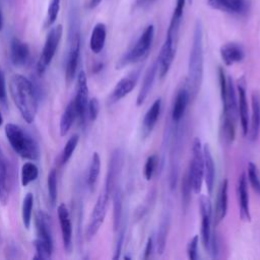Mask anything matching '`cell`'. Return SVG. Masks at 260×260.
<instances>
[{"label":"cell","mask_w":260,"mask_h":260,"mask_svg":"<svg viewBox=\"0 0 260 260\" xmlns=\"http://www.w3.org/2000/svg\"><path fill=\"white\" fill-rule=\"evenodd\" d=\"M110 198V194L104 189L103 192L99 195L96 202L93 206L89 222L86 228V238L90 240L95 236V234L99 232L100 228L102 226L106 213H107V207H108V201Z\"/></svg>","instance_id":"7"},{"label":"cell","mask_w":260,"mask_h":260,"mask_svg":"<svg viewBox=\"0 0 260 260\" xmlns=\"http://www.w3.org/2000/svg\"><path fill=\"white\" fill-rule=\"evenodd\" d=\"M11 188V170L9 161L0 147V201L5 205L8 201Z\"/></svg>","instance_id":"16"},{"label":"cell","mask_w":260,"mask_h":260,"mask_svg":"<svg viewBox=\"0 0 260 260\" xmlns=\"http://www.w3.org/2000/svg\"><path fill=\"white\" fill-rule=\"evenodd\" d=\"M181 129L177 128V131L174 132L173 142H172V150H171V164H170V182L171 188L176 186V182L179 175V167H180V153H181Z\"/></svg>","instance_id":"17"},{"label":"cell","mask_w":260,"mask_h":260,"mask_svg":"<svg viewBox=\"0 0 260 260\" xmlns=\"http://www.w3.org/2000/svg\"><path fill=\"white\" fill-rule=\"evenodd\" d=\"M150 1H151V0H150Z\"/></svg>","instance_id":"50"},{"label":"cell","mask_w":260,"mask_h":260,"mask_svg":"<svg viewBox=\"0 0 260 260\" xmlns=\"http://www.w3.org/2000/svg\"><path fill=\"white\" fill-rule=\"evenodd\" d=\"M192 159L188 169V174L190 177L192 190L195 193H199L202 187V182L204 179V162H203V148L201 147V142L199 138H195L192 147Z\"/></svg>","instance_id":"6"},{"label":"cell","mask_w":260,"mask_h":260,"mask_svg":"<svg viewBox=\"0 0 260 260\" xmlns=\"http://www.w3.org/2000/svg\"><path fill=\"white\" fill-rule=\"evenodd\" d=\"M32 207H34V195L32 193L28 192L24 196L22 201V206H21V218L25 229H29L30 226Z\"/></svg>","instance_id":"35"},{"label":"cell","mask_w":260,"mask_h":260,"mask_svg":"<svg viewBox=\"0 0 260 260\" xmlns=\"http://www.w3.org/2000/svg\"><path fill=\"white\" fill-rule=\"evenodd\" d=\"M191 190H192V185H191L190 177L187 171L183 176V181H182V204H183L184 210L188 208V205L190 203Z\"/></svg>","instance_id":"38"},{"label":"cell","mask_w":260,"mask_h":260,"mask_svg":"<svg viewBox=\"0 0 260 260\" xmlns=\"http://www.w3.org/2000/svg\"><path fill=\"white\" fill-rule=\"evenodd\" d=\"M152 248H153V240L150 237V238H148V240L146 242V246H145V250H144V256H143L144 259H147L150 256Z\"/></svg>","instance_id":"46"},{"label":"cell","mask_w":260,"mask_h":260,"mask_svg":"<svg viewBox=\"0 0 260 260\" xmlns=\"http://www.w3.org/2000/svg\"><path fill=\"white\" fill-rule=\"evenodd\" d=\"M203 148V162H204V180L207 187L208 194H211L214 187L215 180V166L209 145L204 144Z\"/></svg>","instance_id":"22"},{"label":"cell","mask_w":260,"mask_h":260,"mask_svg":"<svg viewBox=\"0 0 260 260\" xmlns=\"http://www.w3.org/2000/svg\"><path fill=\"white\" fill-rule=\"evenodd\" d=\"M3 28V13H2V8H1V0H0V30Z\"/></svg>","instance_id":"48"},{"label":"cell","mask_w":260,"mask_h":260,"mask_svg":"<svg viewBox=\"0 0 260 260\" xmlns=\"http://www.w3.org/2000/svg\"><path fill=\"white\" fill-rule=\"evenodd\" d=\"M113 228L114 232L120 228L122 221L125 219L123 211V193L118 186L113 191Z\"/></svg>","instance_id":"31"},{"label":"cell","mask_w":260,"mask_h":260,"mask_svg":"<svg viewBox=\"0 0 260 260\" xmlns=\"http://www.w3.org/2000/svg\"><path fill=\"white\" fill-rule=\"evenodd\" d=\"M190 91L188 87H182L176 94L173 108H172V121L174 123H178L184 116L186 108L188 106L190 100Z\"/></svg>","instance_id":"23"},{"label":"cell","mask_w":260,"mask_h":260,"mask_svg":"<svg viewBox=\"0 0 260 260\" xmlns=\"http://www.w3.org/2000/svg\"><path fill=\"white\" fill-rule=\"evenodd\" d=\"M207 4L213 9L230 14H243L248 9L247 0H207Z\"/></svg>","instance_id":"18"},{"label":"cell","mask_w":260,"mask_h":260,"mask_svg":"<svg viewBox=\"0 0 260 260\" xmlns=\"http://www.w3.org/2000/svg\"><path fill=\"white\" fill-rule=\"evenodd\" d=\"M29 57V47L26 43L14 38L10 46V59L14 66H23Z\"/></svg>","instance_id":"21"},{"label":"cell","mask_w":260,"mask_h":260,"mask_svg":"<svg viewBox=\"0 0 260 260\" xmlns=\"http://www.w3.org/2000/svg\"><path fill=\"white\" fill-rule=\"evenodd\" d=\"M73 100L77 109L78 118L81 121V123H84L88 104V85L84 71H80L77 75L76 93Z\"/></svg>","instance_id":"10"},{"label":"cell","mask_w":260,"mask_h":260,"mask_svg":"<svg viewBox=\"0 0 260 260\" xmlns=\"http://www.w3.org/2000/svg\"><path fill=\"white\" fill-rule=\"evenodd\" d=\"M79 55H80V35L78 31H75L71 38L70 47L66 59L65 64V79L69 83L73 80L78 62H79Z\"/></svg>","instance_id":"12"},{"label":"cell","mask_w":260,"mask_h":260,"mask_svg":"<svg viewBox=\"0 0 260 260\" xmlns=\"http://www.w3.org/2000/svg\"><path fill=\"white\" fill-rule=\"evenodd\" d=\"M220 56L226 66L241 62L245 58L243 47L237 43H226L220 47Z\"/></svg>","instance_id":"20"},{"label":"cell","mask_w":260,"mask_h":260,"mask_svg":"<svg viewBox=\"0 0 260 260\" xmlns=\"http://www.w3.org/2000/svg\"><path fill=\"white\" fill-rule=\"evenodd\" d=\"M36 231L37 239L53 247L51 224L49 216L44 211H39L36 215Z\"/></svg>","instance_id":"24"},{"label":"cell","mask_w":260,"mask_h":260,"mask_svg":"<svg viewBox=\"0 0 260 260\" xmlns=\"http://www.w3.org/2000/svg\"><path fill=\"white\" fill-rule=\"evenodd\" d=\"M106 37H107L106 25L103 22L96 23L91 31V36L89 40V48L92 53L99 54L102 52L105 46Z\"/></svg>","instance_id":"32"},{"label":"cell","mask_w":260,"mask_h":260,"mask_svg":"<svg viewBox=\"0 0 260 260\" xmlns=\"http://www.w3.org/2000/svg\"><path fill=\"white\" fill-rule=\"evenodd\" d=\"M58 218L61 229L62 241L65 250L69 253L72 249V223L67 206L61 203L58 206Z\"/></svg>","instance_id":"15"},{"label":"cell","mask_w":260,"mask_h":260,"mask_svg":"<svg viewBox=\"0 0 260 260\" xmlns=\"http://www.w3.org/2000/svg\"><path fill=\"white\" fill-rule=\"evenodd\" d=\"M62 32H63V27L61 24L56 25L55 27L51 28V30L49 31L46 38L44 48L42 50V53L37 63V71L40 75L43 74L51 64L55 56V53L57 51L58 45L60 43Z\"/></svg>","instance_id":"5"},{"label":"cell","mask_w":260,"mask_h":260,"mask_svg":"<svg viewBox=\"0 0 260 260\" xmlns=\"http://www.w3.org/2000/svg\"><path fill=\"white\" fill-rule=\"evenodd\" d=\"M161 110V100L156 99L144 115L142 121V136L147 137L153 130Z\"/></svg>","instance_id":"25"},{"label":"cell","mask_w":260,"mask_h":260,"mask_svg":"<svg viewBox=\"0 0 260 260\" xmlns=\"http://www.w3.org/2000/svg\"><path fill=\"white\" fill-rule=\"evenodd\" d=\"M228 189H229V182L226 179H224L221 182L217 199H216V205H215V215H214V223L218 224L226 215L228 212Z\"/></svg>","instance_id":"27"},{"label":"cell","mask_w":260,"mask_h":260,"mask_svg":"<svg viewBox=\"0 0 260 260\" xmlns=\"http://www.w3.org/2000/svg\"><path fill=\"white\" fill-rule=\"evenodd\" d=\"M101 172V157L98 152H93L91 156V161L88 170V175H87V185L88 187L93 190L96 181L99 179Z\"/></svg>","instance_id":"34"},{"label":"cell","mask_w":260,"mask_h":260,"mask_svg":"<svg viewBox=\"0 0 260 260\" xmlns=\"http://www.w3.org/2000/svg\"><path fill=\"white\" fill-rule=\"evenodd\" d=\"M186 0H176V6L173 11V15L170 21V25L167 31V37L173 39L175 42L178 40V35H179V28L184 12V7H185Z\"/></svg>","instance_id":"29"},{"label":"cell","mask_w":260,"mask_h":260,"mask_svg":"<svg viewBox=\"0 0 260 260\" xmlns=\"http://www.w3.org/2000/svg\"><path fill=\"white\" fill-rule=\"evenodd\" d=\"M252 115L250 125V138L252 141L257 140L260 133V94L258 91L252 92Z\"/></svg>","instance_id":"28"},{"label":"cell","mask_w":260,"mask_h":260,"mask_svg":"<svg viewBox=\"0 0 260 260\" xmlns=\"http://www.w3.org/2000/svg\"><path fill=\"white\" fill-rule=\"evenodd\" d=\"M48 193L49 199L52 204H55L57 201V172L52 170L48 176Z\"/></svg>","instance_id":"39"},{"label":"cell","mask_w":260,"mask_h":260,"mask_svg":"<svg viewBox=\"0 0 260 260\" xmlns=\"http://www.w3.org/2000/svg\"><path fill=\"white\" fill-rule=\"evenodd\" d=\"M238 113L240 118V123L242 127V132L244 136L248 135L249 132V109L246 93V82L244 77L238 80Z\"/></svg>","instance_id":"14"},{"label":"cell","mask_w":260,"mask_h":260,"mask_svg":"<svg viewBox=\"0 0 260 260\" xmlns=\"http://www.w3.org/2000/svg\"><path fill=\"white\" fill-rule=\"evenodd\" d=\"M102 1H103V0H90L88 7H89V8H94V7H96Z\"/></svg>","instance_id":"47"},{"label":"cell","mask_w":260,"mask_h":260,"mask_svg":"<svg viewBox=\"0 0 260 260\" xmlns=\"http://www.w3.org/2000/svg\"><path fill=\"white\" fill-rule=\"evenodd\" d=\"M60 2L61 0H51L50 5L48 7V16L46 21L47 26H51L57 19V16L60 10Z\"/></svg>","instance_id":"42"},{"label":"cell","mask_w":260,"mask_h":260,"mask_svg":"<svg viewBox=\"0 0 260 260\" xmlns=\"http://www.w3.org/2000/svg\"><path fill=\"white\" fill-rule=\"evenodd\" d=\"M9 91L21 117L28 124L36 119L38 93L32 82L20 74H14L9 80Z\"/></svg>","instance_id":"1"},{"label":"cell","mask_w":260,"mask_h":260,"mask_svg":"<svg viewBox=\"0 0 260 260\" xmlns=\"http://www.w3.org/2000/svg\"><path fill=\"white\" fill-rule=\"evenodd\" d=\"M0 102L5 103L6 102V83H5V77L0 69Z\"/></svg>","instance_id":"45"},{"label":"cell","mask_w":260,"mask_h":260,"mask_svg":"<svg viewBox=\"0 0 260 260\" xmlns=\"http://www.w3.org/2000/svg\"><path fill=\"white\" fill-rule=\"evenodd\" d=\"M204 68V51H203V27L201 21L198 19L195 23L192 47L188 63L187 87L191 96L196 98L203 79Z\"/></svg>","instance_id":"2"},{"label":"cell","mask_w":260,"mask_h":260,"mask_svg":"<svg viewBox=\"0 0 260 260\" xmlns=\"http://www.w3.org/2000/svg\"><path fill=\"white\" fill-rule=\"evenodd\" d=\"M238 197H239V207H240V217L244 221L251 220L250 205H249V194H248V184L246 174L243 173L239 177L238 181Z\"/></svg>","instance_id":"19"},{"label":"cell","mask_w":260,"mask_h":260,"mask_svg":"<svg viewBox=\"0 0 260 260\" xmlns=\"http://www.w3.org/2000/svg\"><path fill=\"white\" fill-rule=\"evenodd\" d=\"M2 123H3V117H2V115H1V113H0V126L2 125Z\"/></svg>","instance_id":"49"},{"label":"cell","mask_w":260,"mask_h":260,"mask_svg":"<svg viewBox=\"0 0 260 260\" xmlns=\"http://www.w3.org/2000/svg\"><path fill=\"white\" fill-rule=\"evenodd\" d=\"M176 46H177V42H175L173 39L169 37L166 38V41L156 58L157 72L160 79H162L168 74L172 66V63L176 55Z\"/></svg>","instance_id":"11"},{"label":"cell","mask_w":260,"mask_h":260,"mask_svg":"<svg viewBox=\"0 0 260 260\" xmlns=\"http://www.w3.org/2000/svg\"><path fill=\"white\" fill-rule=\"evenodd\" d=\"M123 161H124L123 151L119 148L115 149L109 161V167H108V172L106 177V184H105V190L110 195H112L113 191L117 187V182L123 168Z\"/></svg>","instance_id":"8"},{"label":"cell","mask_w":260,"mask_h":260,"mask_svg":"<svg viewBox=\"0 0 260 260\" xmlns=\"http://www.w3.org/2000/svg\"><path fill=\"white\" fill-rule=\"evenodd\" d=\"M100 112V103L96 98H92L88 101L87 104V110H86V116L90 121H94L98 118Z\"/></svg>","instance_id":"43"},{"label":"cell","mask_w":260,"mask_h":260,"mask_svg":"<svg viewBox=\"0 0 260 260\" xmlns=\"http://www.w3.org/2000/svg\"><path fill=\"white\" fill-rule=\"evenodd\" d=\"M169 226H170V214L165 213L158 225L157 237H156V251L158 255H161L165 252Z\"/></svg>","instance_id":"33"},{"label":"cell","mask_w":260,"mask_h":260,"mask_svg":"<svg viewBox=\"0 0 260 260\" xmlns=\"http://www.w3.org/2000/svg\"><path fill=\"white\" fill-rule=\"evenodd\" d=\"M5 135L12 149L19 156L31 160H36L40 157L39 144L20 126L8 123L5 126Z\"/></svg>","instance_id":"3"},{"label":"cell","mask_w":260,"mask_h":260,"mask_svg":"<svg viewBox=\"0 0 260 260\" xmlns=\"http://www.w3.org/2000/svg\"><path fill=\"white\" fill-rule=\"evenodd\" d=\"M39 176V169L34 162H25L21 167V185L27 186Z\"/></svg>","instance_id":"36"},{"label":"cell","mask_w":260,"mask_h":260,"mask_svg":"<svg viewBox=\"0 0 260 260\" xmlns=\"http://www.w3.org/2000/svg\"><path fill=\"white\" fill-rule=\"evenodd\" d=\"M157 166H158V156L156 154L149 155L145 161L144 169H143V175L147 181H149L152 178Z\"/></svg>","instance_id":"40"},{"label":"cell","mask_w":260,"mask_h":260,"mask_svg":"<svg viewBox=\"0 0 260 260\" xmlns=\"http://www.w3.org/2000/svg\"><path fill=\"white\" fill-rule=\"evenodd\" d=\"M156 73H157V62L155 60L148 67L147 71L144 74L143 81H142L141 87L139 89V92L137 94V99H136V105L137 106H141L145 102L149 91L151 90V87H152V84L154 82V78H155Z\"/></svg>","instance_id":"26"},{"label":"cell","mask_w":260,"mask_h":260,"mask_svg":"<svg viewBox=\"0 0 260 260\" xmlns=\"http://www.w3.org/2000/svg\"><path fill=\"white\" fill-rule=\"evenodd\" d=\"M154 37V27L152 24L147 25L134 46L120 59L117 68H122L130 63H136L142 60L149 52Z\"/></svg>","instance_id":"4"},{"label":"cell","mask_w":260,"mask_h":260,"mask_svg":"<svg viewBox=\"0 0 260 260\" xmlns=\"http://www.w3.org/2000/svg\"><path fill=\"white\" fill-rule=\"evenodd\" d=\"M76 118H78V113H77V109L74 103V100H71L69 102V104L66 106L61 119H60V125H59V131H60V135L61 136H65L71 126L73 125L74 121L76 120Z\"/></svg>","instance_id":"30"},{"label":"cell","mask_w":260,"mask_h":260,"mask_svg":"<svg viewBox=\"0 0 260 260\" xmlns=\"http://www.w3.org/2000/svg\"><path fill=\"white\" fill-rule=\"evenodd\" d=\"M199 209L201 214V242L205 250L208 249L211 236L212 205L208 197L201 195L199 198Z\"/></svg>","instance_id":"9"},{"label":"cell","mask_w":260,"mask_h":260,"mask_svg":"<svg viewBox=\"0 0 260 260\" xmlns=\"http://www.w3.org/2000/svg\"><path fill=\"white\" fill-rule=\"evenodd\" d=\"M198 242H199V236H194L187 245V254L188 258L190 260H196L197 259V248H198Z\"/></svg>","instance_id":"44"},{"label":"cell","mask_w":260,"mask_h":260,"mask_svg":"<svg viewBox=\"0 0 260 260\" xmlns=\"http://www.w3.org/2000/svg\"><path fill=\"white\" fill-rule=\"evenodd\" d=\"M139 75H140V69H136L130 72L128 75L121 78L118 81V83L115 85L112 93L110 94L109 103L114 104L122 100L123 98H125L127 94H129L135 87Z\"/></svg>","instance_id":"13"},{"label":"cell","mask_w":260,"mask_h":260,"mask_svg":"<svg viewBox=\"0 0 260 260\" xmlns=\"http://www.w3.org/2000/svg\"><path fill=\"white\" fill-rule=\"evenodd\" d=\"M248 180L252 186V188L260 194V178L258 175L257 167L254 162L250 161L248 165Z\"/></svg>","instance_id":"41"},{"label":"cell","mask_w":260,"mask_h":260,"mask_svg":"<svg viewBox=\"0 0 260 260\" xmlns=\"http://www.w3.org/2000/svg\"><path fill=\"white\" fill-rule=\"evenodd\" d=\"M78 141H79V136L76 135V134L71 136L68 139V141L66 142V144H65V146H64V148L61 152V164L62 165H65L70 159V157L72 156L73 152L76 149Z\"/></svg>","instance_id":"37"}]
</instances>
